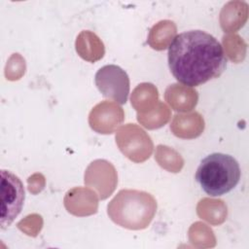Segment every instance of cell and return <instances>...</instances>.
Wrapping results in <instances>:
<instances>
[{
  "label": "cell",
  "instance_id": "3",
  "mask_svg": "<svg viewBox=\"0 0 249 249\" xmlns=\"http://www.w3.org/2000/svg\"><path fill=\"white\" fill-rule=\"evenodd\" d=\"M108 208H118L119 210L117 214L110 215L112 220L124 213V216L117 221L118 224H121L125 218L122 227L132 229L133 218V229H141L145 228L152 220L157 208V203L147 193L123 190L110 202Z\"/></svg>",
  "mask_w": 249,
  "mask_h": 249
},
{
  "label": "cell",
  "instance_id": "5",
  "mask_svg": "<svg viewBox=\"0 0 249 249\" xmlns=\"http://www.w3.org/2000/svg\"><path fill=\"white\" fill-rule=\"evenodd\" d=\"M98 90L106 98L125 104L129 93V78L120 66L109 64L101 67L94 77Z\"/></svg>",
  "mask_w": 249,
  "mask_h": 249
},
{
  "label": "cell",
  "instance_id": "2",
  "mask_svg": "<svg viewBox=\"0 0 249 249\" xmlns=\"http://www.w3.org/2000/svg\"><path fill=\"white\" fill-rule=\"evenodd\" d=\"M241 176L238 161L231 155L213 153L199 163L196 180L210 196H220L231 192Z\"/></svg>",
  "mask_w": 249,
  "mask_h": 249
},
{
  "label": "cell",
  "instance_id": "1",
  "mask_svg": "<svg viewBox=\"0 0 249 249\" xmlns=\"http://www.w3.org/2000/svg\"><path fill=\"white\" fill-rule=\"evenodd\" d=\"M167 60L174 78L189 87H197L220 77L227 66L221 43L202 30L177 34L168 46Z\"/></svg>",
  "mask_w": 249,
  "mask_h": 249
},
{
  "label": "cell",
  "instance_id": "4",
  "mask_svg": "<svg viewBox=\"0 0 249 249\" xmlns=\"http://www.w3.org/2000/svg\"><path fill=\"white\" fill-rule=\"evenodd\" d=\"M25 199L21 180L9 170H1V215L0 228L5 230L21 212Z\"/></svg>",
  "mask_w": 249,
  "mask_h": 249
}]
</instances>
